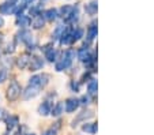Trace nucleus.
I'll return each instance as SVG.
<instances>
[{"instance_id":"obj_1","label":"nucleus","mask_w":154,"mask_h":135,"mask_svg":"<svg viewBox=\"0 0 154 135\" xmlns=\"http://www.w3.org/2000/svg\"><path fill=\"white\" fill-rule=\"evenodd\" d=\"M72 59H74V51H67V52L64 53L63 59L60 62L56 63V71H64L67 70L71 64H72Z\"/></svg>"},{"instance_id":"obj_2","label":"nucleus","mask_w":154,"mask_h":135,"mask_svg":"<svg viewBox=\"0 0 154 135\" xmlns=\"http://www.w3.org/2000/svg\"><path fill=\"white\" fill-rule=\"evenodd\" d=\"M20 93H22V87L18 82H12L11 85L7 89V98L10 101H17L20 97Z\"/></svg>"},{"instance_id":"obj_3","label":"nucleus","mask_w":154,"mask_h":135,"mask_svg":"<svg viewBox=\"0 0 154 135\" xmlns=\"http://www.w3.org/2000/svg\"><path fill=\"white\" fill-rule=\"evenodd\" d=\"M49 82V75L48 74H42V75H34L30 78L29 86H35V87H44Z\"/></svg>"},{"instance_id":"obj_4","label":"nucleus","mask_w":154,"mask_h":135,"mask_svg":"<svg viewBox=\"0 0 154 135\" xmlns=\"http://www.w3.org/2000/svg\"><path fill=\"white\" fill-rule=\"evenodd\" d=\"M17 37H18V40H19L20 42H23V44H26L27 47H29V45H32V42H33V35H32V32H29V30H26V29L20 30V32L17 34Z\"/></svg>"},{"instance_id":"obj_5","label":"nucleus","mask_w":154,"mask_h":135,"mask_svg":"<svg viewBox=\"0 0 154 135\" xmlns=\"http://www.w3.org/2000/svg\"><path fill=\"white\" fill-rule=\"evenodd\" d=\"M27 66H29L30 71H38L44 67V60L41 57H38V56H33V57L29 59V64Z\"/></svg>"},{"instance_id":"obj_6","label":"nucleus","mask_w":154,"mask_h":135,"mask_svg":"<svg viewBox=\"0 0 154 135\" xmlns=\"http://www.w3.org/2000/svg\"><path fill=\"white\" fill-rule=\"evenodd\" d=\"M38 93H40V87H35V86H29V87L23 91V100H32V98L37 97Z\"/></svg>"},{"instance_id":"obj_7","label":"nucleus","mask_w":154,"mask_h":135,"mask_svg":"<svg viewBox=\"0 0 154 135\" xmlns=\"http://www.w3.org/2000/svg\"><path fill=\"white\" fill-rule=\"evenodd\" d=\"M78 106H79V100H76V98H68V100L66 101L64 109H66V112L71 113V112H75L76 109H78Z\"/></svg>"},{"instance_id":"obj_8","label":"nucleus","mask_w":154,"mask_h":135,"mask_svg":"<svg viewBox=\"0 0 154 135\" xmlns=\"http://www.w3.org/2000/svg\"><path fill=\"white\" fill-rule=\"evenodd\" d=\"M30 23H32V18L27 17V15L20 14V15H18V17H17V26H19V27H27Z\"/></svg>"},{"instance_id":"obj_9","label":"nucleus","mask_w":154,"mask_h":135,"mask_svg":"<svg viewBox=\"0 0 154 135\" xmlns=\"http://www.w3.org/2000/svg\"><path fill=\"white\" fill-rule=\"evenodd\" d=\"M51 111H52V104H51L49 101H44L40 105V108H38V113H40L41 116H48V115L51 113Z\"/></svg>"},{"instance_id":"obj_10","label":"nucleus","mask_w":154,"mask_h":135,"mask_svg":"<svg viewBox=\"0 0 154 135\" xmlns=\"http://www.w3.org/2000/svg\"><path fill=\"white\" fill-rule=\"evenodd\" d=\"M96 37H97V22L93 21L89 25V29H87V40L93 41Z\"/></svg>"},{"instance_id":"obj_11","label":"nucleus","mask_w":154,"mask_h":135,"mask_svg":"<svg viewBox=\"0 0 154 135\" xmlns=\"http://www.w3.org/2000/svg\"><path fill=\"white\" fill-rule=\"evenodd\" d=\"M57 15H59V11L56 8H49V10H47V11L44 12V19L45 21H55L56 18H57Z\"/></svg>"},{"instance_id":"obj_12","label":"nucleus","mask_w":154,"mask_h":135,"mask_svg":"<svg viewBox=\"0 0 154 135\" xmlns=\"http://www.w3.org/2000/svg\"><path fill=\"white\" fill-rule=\"evenodd\" d=\"M60 44L61 45L72 44V37H71V30L70 29H66V32H64L63 35L60 37Z\"/></svg>"},{"instance_id":"obj_13","label":"nucleus","mask_w":154,"mask_h":135,"mask_svg":"<svg viewBox=\"0 0 154 135\" xmlns=\"http://www.w3.org/2000/svg\"><path fill=\"white\" fill-rule=\"evenodd\" d=\"M97 8H98V3H97V0H91L90 3L86 4V7H85V10H86V12L89 15L97 14Z\"/></svg>"},{"instance_id":"obj_14","label":"nucleus","mask_w":154,"mask_h":135,"mask_svg":"<svg viewBox=\"0 0 154 135\" xmlns=\"http://www.w3.org/2000/svg\"><path fill=\"white\" fill-rule=\"evenodd\" d=\"M32 25H33V27H34V29H41V27L45 25V19H44V17L40 14V15H37V17H34Z\"/></svg>"},{"instance_id":"obj_15","label":"nucleus","mask_w":154,"mask_h":135,"mask_svg":"<svg viewBox=\"0 0 154 135\" xmlns=\"http://www.w3.org/2000/svg\"><path fill=\"white\" fill-rule=\"evenodd\" d=\"M78 19H79V8H78V6H75V7L72 8V11H71L70 17H68L66 21H67V22H71V23H75Z\"/></svg>"},{"instance_id":"obj_16","label":"nucleus","mask_w":154,"mask_h":135,"mask_svg":"<svg viewBox=\"0 0 154 135\" xmlns=\"http://www.w3.org/2000/svg\"><path fill=\"white\" fill-rule=\"evenodd\" d=\"M12 10H14V6H12V4H8L7 2L3 4H0V14H3V15L12 14Z\"/></svg>"},{"instance_id":"obj_17","label":"nucleus","mask_w":154,"mask_h":135,"mask_svg":"<svg viewBox=\"0 0 154 135\" xmlns=\"http://www.w3.org/2000/svg\"><path fill=\"white\" fill-rule=\"evenodd\" d=\"M63 111H64V104L63 103H57L52 108V111H51V115H53V116H60V115L63 113Z\"/></svg>"},{"instance_id":"obj_18","label":"nucleus","mask_w":154,"mask_h":135,"mask_svg":"<svg viewBox=\"0 0 154 135\" xmlns=\"http://www.w3.org/2000/svg\"><path fill=\"white\" fill-rule=\"evenodd\" d=\"M89 56H90V53H89V48L87 47H83V48H81V49L78 51V57L82 60V62H85Z\"/></svg>"},{"instance_id":"obj_19","label":"nucleus","mask_w":154,"mask_h":135,"mask_svg":"<svg viewBox=\"0 0 154 135\" xmlns=\"http://www.w3.org/2000/svg\"><path fill=\"white\" fill-rule=\"evenodd\" d=\"M72 8H74L72 6H64V7H61V8H60V14H59V15H61L64 19H67V18L70 17Z\"/></svg>"},{"instance_id":"obj_20","label":"nucleus","mask_w":154,"mask_h":135,"mask_svg":"<svg viewBox=\"0 0 154 135\" xmlns=\"http://www.w3.org/2000/svg\"><path fill=\"white\" fill-rule=\"evenodd\" d=\"M56 55H57V52H56L53 48H51V49H48L47 52H45V57H47L48 62H51V63L56 62Z\"/></svg>"},{"instance_id":"obj_21","label":"nucleus","mask_w":154,"mask_h":135,"mask_svg":"<svg viewBox=\"0 0 154 135\" xmlns=\"http://www.w3.org/2000/svg\"><path fill=\"white\" fill-rule=\"evenodd\" d=\"M66 29H67V27L64 26V25H59V26L56 27V30H55V32H53V35H52V37L55 38V40H57V38H60L61 35H63V33L66 32Z\"/></svg>"},{"instance_id":"obj_22","label":"nucleus","mask_w":154,"mask_h":135,"mask_svg":"<svg viewBox=\"0 0 154 135\" xmlns=\"http://www.w3.org/2000/svg\"><path fill=\"white\" fill-rule=\"evenodd\" d=\"M6 123H7V130H12L18 124V118L17 116H8Z\"/></svg>"},{"instance_id":"obj_23","label":"nucleus","mask_w":154,"mask_h":135,"mask_svg":"<svg viewBox=\"0 0 154 135\" xmlns=\"http://www.w3.org/2000/svg\"><path fill=\"white\" fill-rule=\"evenodd\" d=\"M91 116H93V112H91V111H85V112H82V115H79V116H78L76 121H79V120H85V119L87 120V119H90ZM76 121H75V120L72 121V126L76 123Z\"/></svg>"},{"instance_id":"obj_24","label":"nucleus","mask_w":154,"mask_h":135,"mask_svg":"<svg viewBox=\"0 0 154 135\" xmlns=\"http://www.w3.org/2000/svg\"><path fill=\"white\" fill-rule=\"evenodd\" d=\"M87 91L90 94L97 93V81L96 79H90V82L87 83Z\"/></svg>"},{"instance_id":"obj_25","label":"nucleus","mask_w":154,"mask_h":135,"mask_svg":"<svg viewBox=\"0 0 154 135\" xmlns=\"http://www.w3.org/2000/svg\"><path fill=\"white\" fill-rule=\"evenodd\" d=\"M82 35H83V30L82 29H75V30H72V32H71V37H72V42H75V41H78L79 38L82 37Z\"/></svg>"},{"instance_id":"obj_26","label":"nucleus","mask_w":154,"mask_h":135,"mask_svg":"<svg viewBox=\"0 0 154 135\" xmlns=\"http://www.w3.org/2000/svg\"><path fill=\"white\" fill-rule=\"evenodd\" d=\"M82 130L86 132H90V134H94L97 131V124H90V123H85V126L82 127Z\"/></svg>"},{"instance_id":"obj_27","label":"nucleus","mask_w":154,"mask_h":135,"mask_svg":"<svg viewBox=\"0 0 154 135\" xmlns=\"http://www.w3.org/2000/svg\"><path fill=\"white\" fill-rule=\"evenodd\" d=\"M17 64H18V67L19 68L27 67V64H29V57H27V56H22V57H19Z\"/></svg>"},{"instance_id":"obj_28","label":"nucleus","mask_w":154,"mask_h":135,"mask_svg":"<svg viewBox=\"0 0 154 135\" xmlns=\"http://www.w3.org/2000/svg\"><path fill=\"white\" fill-rule=\"evenodd\" d=\"M7 79V71L4 68H0V83H3Z\"/></svg>"},{"instance_id":"obj_29","label":"nucleus","mask_w":154,"mask_h":135,"mask_svg":"<svg viewBox=\"0 0 154 135\" xmlns=\"http://www.w3.org/2000/svg\"><path fill=\"white\" fill-rule=\"evenodd\" d=\"M57 134V130L56 128H49V130H47V131L44 132L42 135H56Z\"/></svg>"},{"instance_id":"obj_30","label":"nucleus","mask_w":154,"mask_h":135,"mask_svg":"<svg viewBox=\"0 0 154 135\" xmlns=\"http://www.w3.org/2000/svg\"><path fill=\"white\" fill-rule=\"evenodd\" d=\"M7 118V113H6V109L0 108V121H3L4 119Z\"/></svg>"},{"instance_id":"obj_31","label":"nucleus","mask_w":154,"mask_h":135,"mask_svg":"<svg viewBox=\"0 0 154 135\" xmlns=\"http://www.w3.org/2000/svg\"><path fill=\"white\" fill-rule=\"evenodd\" d=\"M15 45L14 44H8V45H7V49H6V53H12V52H14V51H15Z\"/></svg>"},{"instance_id":"obj_32","label":"nucleus","mask_w":154,"mask_h":135,"mask_svg":"<svg viewBox=\"0 0 154 135\" xmlns=\"http://www.w3.org/2000/svg\"><path fill=\"white\" fill-rule=\"evenodd\" d=\"M89 97H86V96H83V97L81 98V101H79V104H83V105H87V104H89Z\"/></svg>"},{"instance_id":"obj_33","label":"nucleus","mask_w":154,"mask_h":135,"mask_svg":"<svg viewBox=\"0 0 154 135\" xmlns=\"http://www.w3.org/2000/svg\"><path fill=\"white\" fill-rule=\"evenodd\" d=\"M22 2V4H25V6H27V4H32L34 0H20Z\"/></svg>"},{"instance_id":"obj_34","label":"nucleus","mask_w":154,"mask_h":135,"mask_svg":"<svg viewBox=\"0 0 154 135\" xmlns=\"http://www.w3.org/2000/svg\"><path fill=\"white\" fill-rule=\"evenodd\" d=\"M17 2H18V0H7V3L12 4V6H15V4H17Z\"/></svg>"},{"instance_id":"obj_35","label":"nucleus","mask_w":154,"mask_h":135,"mask_svg":"<svg viewBox=\"0 0 154 135\" xmlns=\"http://www.w3.org/2000/svg\"><path fill=\"white\" fill-rule=\"evenodd\" d=\"M3 25H4V21H3V18H2V17H0V27H2V26H3Z\"/></svg>"},{"instance_id":"obj_36","label":"nucleus","mask_w":154,"mask_h":135,"mask_svg":"<svg viewBox=\"0 0 154 135\" xmlns=\"http://www.w3.org/2000/svg\"><path fill=\"white\" fill-rule=\"evenodd\" d=\"M3 41V34H0V42Z\"/></svg>"},{"instance_id":"obj_37","label":"nucleus","mask_w":154,"mask_h":135,"mask_svg":"<svg viewBox=\"0 0 154 135\" xmlns=\"http://www.w3.org/2000/svg\"><path fill=\"white\" fill-rule=\"evenodd\" d=\"M45 2H47V0H41V4H42V3H45Z\"/></svg>"},{"instance_id":"obj_38","label":"nucleus","mask_w":154,"mask_h":135,"mask_svg":"<svg viewBox=\"0 0 154 135\" xmlns=\"http://www.w3.org/2000/svg\"><path fill=\"white\" fill-rule=\"evenodd\" d=\"M27 135H34V134H27Z\"/></svg>"}]
</instances>
